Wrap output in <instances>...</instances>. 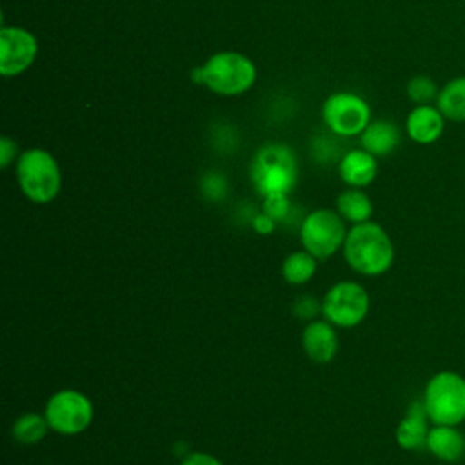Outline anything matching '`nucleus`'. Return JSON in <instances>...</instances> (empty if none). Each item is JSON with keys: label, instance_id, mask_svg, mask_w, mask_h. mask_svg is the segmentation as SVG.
<instances>
[{"label": "nucleus", "instance_id": "obj_1", "mask_svg": "<svg viewBox=\"0 0 465 465\" xmlns=\"http://www.w3.org/2000/svg\"><path fill=\"white\" fill-rule=\"evenodd\" d=\"M341 252L354 272L369 278L385 274L396 258L392 238L372 220L349 227Z\"/></svg>", "mask_w": 465, "mask_h": 465}, {"label": "nucleus", "instance_id": "obj_2", "mask_svg": "<svg viewBox=\"0 0 465 465\" xmlns=\"http://www.w3.org/2000/svg\"><path fill=\"white\" fill-rule=\"evenodd\" d=\"M191 78L220 96H236L256 82V65L242 53L220 51L193 69Z\"/></svg>", "mask_w": 465, "mask_h": 465}, {"label": "nucleus", "instance_id": "obj_3", "mask_svg": "<svg viewBox=\"0 0 465 465\" xmlns=\"http://www.w3.org/2000/svg\"><path fill=\"white\" fill-rule=\"evenodd\" d=\"M15 171L20 191L33 203H49L60 194L62 171L49 151L31 147L20 153Z\"/></svg>", "mask_w": 465, "mask_h": 465}, {"label": "nucleus", "instance_id": "obj_4", "mask_svg": "<svg viewBox=\"0 0 465 465\" xmlns=\"http://www.w3.org/2000/svg\"><path fill=\"white\" fill-rule=\"evenodd\" d=\"M432 425H461L465 421V376L445 369L432 374L421 394Z\"/></svg>", "mask_w": 465, "mask_h": 465}, {"label": "nucleus", "instance_id": "obj_5", "mask_svg": "<svg viewBox=\"0 0 465 465\" xmlns=\"http://www.w3.org/2000/svg\"><path fill=\"white\" fill-rule=\"evenodd\" d=\"M252 182L263 194H287L296 183V160L289 147L282 143H269L258 149L252 167Z\"/></svg>", "mask_w": 465, "mask_h": 465}, {"label": "nucleus", "instance_id": "obj_6", "mask_svg": "<svg viewBox=\"0 0 465 465\" xmlns=\"http://www.w3.org/2000/svg\"><path fill=\"white\" fill-rule=\"evenodd\" d=\"M345 220L334 209H314L300 225V242L318 260H327L343 247L347 236Z\"/></svg>", "mask_w": 465, "mask_h": 465}, {"label": "nucleus", "instance_id": "obj_7", "mask_svg": "<svg viewBox=\"0 0 465 465\" xmlns=\"http://www.w3.org/2000/svg\"><path fill=\"white\" fill-rule=\"evenodd\" d=\"M44 416L53 432L76 436L91 427L94 409L87 394L74 389H62L49 396L44 407Z\"/></svg>", "mask_w": 465, "mask_h": 465}, {"label": "nucleus", "instance_id": "obj_8", "mask_svg": "<svg viewBox=\"0 0 465 465\" xmlns=\"http://www.w3.org/2000/svg\"><path fill=\"white\" fill-rule=\"evenodd\" d=\"M320 307L323 320L338 329H352L367 318L371 298L361 283L343 280L323 294Z\"/></svg>", "mask_w": 465, "mask_h": 465}, {"label": "nucleus", "instance_id": "obj_9", "mask_svg": "<svg viewBox=\"0 0 465 465\" xmlns=\"http://www.w3.org/2000/svg\"><path fill=\"white\" fill-rule=\"evenodd\" d=\"M322 116L329 131L338 136H360L371 122L369 104L354 93H334L322 107Z\"/></svg>", "mask_w": 465, "mask_h": 465}, {"label": "nucleus", "instance_id": "obj_10", "mask_svg": "<svg viewBox=\"0 0 465 465\" xmlns=\"http://www.w3.org/2000/svg\"><path fill=\"white\" fill-rule=\"evenodd\" d=\"M38 53L35 35L18 25H2L0 29V74L5 78L27 71Z\"/></svg>", "mask_w": 465, "mask_h": 465}, {"label": "nucleus", "instance_id": "obj_11", "mask_svg": "<svg viewBox=\"0 0 465 465\" xmlns=\"http://www.w3.org/2000/svg\"><path fill=\"white\" fill-rule=\"evenodd\" d=\"M430 420L425 412V407L421 400H412L403 414V418L398 421L394 429V440L400 449L403 450H420L425 449L427 434L430 429Z\"/></svg>", "mask_w": 465, "mask_h": 465}, {"label": "nucleus", "instance_id": "obj_12", "mask_svg": "<svg viewBox=\"0 0 465 465\" xmlns=\"http://www.w3.org/2000/svg\"><path fill=\"white\" fill-rule=\"evenodd\" d=\"M445 116L436 105H414L407 114L405 131L412 142L420 145H430L441 138L445 131Z\"/></svg>", "mask_w": 465, "mask_h": 465}, {"label": "nucleus", "instance_id": "obj_13", "mask_svg": "<svg viewBox=\"0 0 465 465\" xmlns=\"http://www.w3.org/2000/svg\"><path fill=\"white\" fill-rule=\"evenodd\" d=\"M302 347L314 363H329L338 352V334L327 320H312L302 332Z\"/></svg>", "mask_w": 465, "mask_h": 465}, {"label": "nucleus", "instance_id": "obj_14", "mask_svg": "<svg viewBox=\"0 0 465 465\" xmlns=\"http://www.w3.org/2000/svg\"><path fill=\"white\" fill-rule=\"evenodd\" d=\"M425 449L438 461L458 463L465 458V434L460 425H430Z\"/></svg>", "mask_w": 465, "mask_h": 465}, {"label": "nucleus", "instance_id": "obj_15", "mask_svg": "<svg viewBox=\"0 0 465 465\" xmlns=\"http://www.w3.org/2000/svg\"><path fill=\"white\" fill-rule=\"evenodd\" d=\"M340 178L349 187L363 189L371 185L378 176V158L365 149H351L345 153L338 165Z\"/></svg>", "mask_w": 465, "mask_h": 465}, {"label": "nucleus", "instance_id": "obj_16", "mask_svg": "<svg viewBox=\"0 0 465 465\" xmlns=\"http://www.w3.org/2000/svg\"><path fill=\"white\" fill-rule=\"evenodd\" d=\"M401 134L396 124L389 120H371L369 125L360 134L361 149L369 151L376 158L389 156L398 149Z\"/></svg>", "mask_w": 465, "mask_h": 465}, {"label": "nucleus", "instance_id": "obj_17", "mask_svg": "<svg viewBox=\"0 0 465 465\" xmlns=\"http://www.w3.org/2000/svg\"><path fill=\"white\" fill-rule=\"evenodd\" d=\"M336 211L345 222H351L354 225V223L369 222L374 207L367 193L356 187H349L338 194Z\"/></svg>", "mask_w": 465, "mask_h": 465}, {"label": "nucleus", "instance_id": "obj_18", "mask_svg": "<svg viewBox=\"0 0 465 465\" xmlns=\"http://www.w3.org/2000/svg\"><path fill=\"white\" fill-rule=\"evenodd\" d=\"M436 107L449 122H465V76L449 80L438 94Z\"/></svg>", "mask_w": 465, "mask_h": 465}, {"label": "nucleus", "instance_id": "obj_19", "mask_svg": "<svg viewBox=\"0 0 465 465\" xmlns=\"http://www.w3.org/2000/svg\"><path fill=\"white\" fill-rule=\"evenodd\" d=\"M318 267V258L312 256L309 251H294L285 256L282 263V276L291 285H302L307 283Z\"/></svg>", "mask_w": 465, "mask_h": 465}, {"label": "nucleus", "instance_id": "obj_20", "mask_svg": "<svg viewBox=\"0 0 465 465\" xmlns=\"http://www.w3.org/2000/svg\"><path fill=\"white\" fill-rule=\"evenodd\" d=\"M49 430L51 429L45 416L38 412L20 414L11 427V434L20 445H36L45 438Z\"/></svg>", "mask_w": 465, "mask_h": 465}, {"label": "nucleus", "instance_id": "obj_21", "mask_svg": "<svg viewBox=\"0 0 465 465\" xmlns=\"http://www.w3.org/2000/svg\"><path fill=\"white\" fill-rule=\"evenodd\" d=\"M405 93H407L409 100H411L414 105H425V104H430V102H436V100H438L440 87H438V84H436L430 76H427V74H416V76H412V78L407 82Z\"/></svg>", "mask_w": 465, "mask_h": 465}, {"label": "nucleus", "instance_id": "obj_22", "mask_svg": "<svg viewBox=\"0 0 465 465\" xmlns=\"http://www.w3.org/2000/svg\"><path fill=\"white\" fill-rule=\"evenodd\" d=\"M289 211V200L287 194H269L263 202V213L269 214L272 220H280Z\"/></svg>", "mask_w": 465, "mask_h": 465}, {"label": "nucleus", "instance_id": "obj_23", "mask_svg": "<svg viewBox=\"0 0 465 465\" xmlns=\"http://www.w3.org/2000/svg\"><path fill=\"white\" fill-rule=\"evenodd\" d=\"M18 147L16 142L9 136L0 138V167L7 169L15 160H18Z\"/></svg>", "mask_w": 465, "mask_h": 465}, {"label": "nucleus", "instance_id": "obj_24", "mask_svg": "<svg viewBox=\"0 0 465 465\" xmlns=\"http://www.w3.org/2000/svg\"><path fill=\"white\" fill-rule=\"evenodd\" d=\"M180 465H223V463L214 454L194 450V452H189L187 456H183Z\"/></svg>", "mask_w": 465, "mask_h": 465}, {"label": "nucleus", "instance_id": "obj_25", "mask_svg": "<svg viewBox=\"0 0 465 465\" xmlns=\"http://www.w3.org/2000/svg\"><path fill=\"white\" fill-rule=\"evenodd\" d=\"M252 225H254V229H256L258 232H262V234H267V232H271V231L274 229V220H272L269 214L262 213V214H258V216L254 218Z\"/></svg>", "mask_w": 465, "mask_h": 465}]
</instances>
